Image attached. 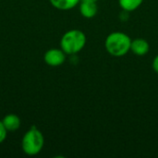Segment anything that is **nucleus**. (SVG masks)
<instances>
[{
	"label": "nucleus",
	"mask_w": 158,
	"mask_h": 158,
	"mask_svg": "<svg viewBox=\"0 0 158 158\" xmlns=\"http://www.w3.org/2000/svg\"><path fill=\"white\" fill-rule=\"evenodd\" d=\"M131 37L122 31H113L105 40L106 52L114 57H121L131 51Z\"/></svg>",
	"instance_id": "obj_1"
},
{
	"label": "nucleus",
	"mask_w": 158,
	"mask_h": 158,
	"mask_svg": "<svg viewBox=\"0 0 158 158\" xmlns=\"http://www.w3.org/2000/svg\"><path fill=\"white\" fill-rule=\"evenodd\" d=\"M86 35L81 30H70L65 32L60 40V47L67 55L81 52L86 44Z\"/></svg>",
	"instance_id": "obj_2"
},
{
	"label": "nucleus",
	"mask_w": 158,
	"mask_h": 158,
	"mask_svg": "<svg viewBox=\"0 0 158 158\" xmlns=\"http://www.w3.org/2000/svg\"><path fill=\"white\" fill-rule=\"evenodd\" d=\"M51 5L60 10H69L75 7L81 0H49Z\"/></svg>",
	"instance_id": "obj_8"
},
{
	"label": "nucleus",
	"mask_w": 158,
	"mask_h": 158,
	"mask_svg": "<svg viewBox=\"0 0 158 158\" xmlns=\"http://www.w3.org/2000/svg\"><path fill=\"white\" fill-rule=\"evenodd\" d=\"M143 3V0H118L119 6L127 12L136 10Z\"/></svg>",
	"instance_id": "obj_9"
},
{
	"label": "nucleus",
	"mask_w": 158,
	"mask_h": 158,
	"mask_svg": "<svg viewBox=\"0 0 158 158\" xmlns=\"http://www.w3.org/2000/svg\"><path fill=\"white\" fill-rule=\"evenodd\" d=\"M152 67L155 72H156L158 74V54L155 56V58L153 59V63H152Z\"/></svg>",
	"instance_id": "obj_11"
},
{
	"label": "nucleus",
	"mask_w": 158,
	"mask_h": 158,
	"mask_svg": "<svg viewBox=\"0 0 158 158\" xmlns=\"http://www.w3.org/2000/svg\"><path fill=\"white\" fill-rule=\"evenodd\" d=\"M80 12L83 18L93 19L96 16L98 12V6L95 2H87L81 1L80 4Z\"/></svg>",
	"instance_id": "obj_6"
},
{
	"label": "nucleus",
	"mask_w": 158,
	"mask_h": 158,
	"mask_svg": "<svg viewBox=\"0 0 158 158\" xmlns=\"http://www.w3.org/2000/svg\"><path fill=\"white\" fill-rule=\"evenodd\" d=\"M2 122L7 131H15L20 127V118L15 114H9L6 116Z\"/></svg>",
	"instance_id": "obj_7"
},
{
	"label": "nucleus",
	"mask_w": 158,
	"mask_h": 158,
	"mask_svg": "<svg viewBox=\"0 0 158 158\" xmlns=\"http://www.w3.org/2000/svg\"><path fill=\"white\" fill-rule=\"evenodd\" d=\"M81 1H87V2H97L98 0H81Z\"/></svg>",
	"instance_id": "obj_12"
},
{
	"label": "nucleus",
	"mask_w": 158,
	"mask_h": 158,
	"mask_svg": "<svg viewBox=\"0 0 158 158\" xmlns=\"http://www.w3.org/2000/svg\"><path fill=\"white\" fill-rule=\"evenodd\" d=\"M131 51L138 56H143L149 53L150 44L143 38H135L131 40Z\"/></svg>",
	"instance_id": "obj_5"
},
{
	"label": "nucleus",
	"mask_w": 158,
	"mask_h": 158,
	"mask_svg": "<svg viewBox=\"0 0 158 158\" xmlns=\"http://www.w3.org/2000/svg\"><path fill=\"white\" fill-rule=\"evenodd\" d=\"M66 55L62 49H50L44 54V61L51 67H57L65 62Z\"/></svg>",
	"instance_id": "obj_4"
},
{
	"label": "nucleus",
	"mask_w": 158,
	"mask_h": 158,
	"mask_svg": "<svg viewBox=\"0 0 158 158\" xmlns=\"http://www.w3.org/2000/svg\"><path fill=\"white\" fill-rule=\"evenodd\" d=\"M44 143V139L43 133L35 126H32L23 136L21 147L26 155L35 156L42 151Z\"/></svg>",
	"instance_id": "obj_3"
},
{
	"label": "nucleus",
	"mask_w": 158,
	"mask_h": 158,
	"mask_svg": "<svg viewBox=\"0 0 158 158\" xmlns=\"http://www.w3.org/2000/svg\"><path fill=\"white\" fill-rule=\"evenodd\" d=\"M6 130L5 128V126L3 125V122L0 121V143H3L5 141V139L6 138Z\"/></svg>",
	"instance_id": "obj_10"
}]
</instances>
